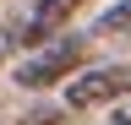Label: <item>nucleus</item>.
Masks as SVG:
<instances>
[{
    "label": "nucleus",
    "mask_w": 131,
    "mask_h": 125,
    "mask_svg": "<svg viewBox=\"0 0 131 125\" xmlns=\"http://www.w3.org/2000/svg\"><path fill=\"white\" fill-rule=\"evenodd\" d=\"M82 6H88V0H33L22 17H11L6 27H11L16 49H38V44H49V38L66 33V22H71Z\"/></svg>",
    "instance_id": "nucleus-3"
},
{
    "label": "nucleus",
    "mask_w": 131,
    "mask_h": 125,
    "mask_svg": "<svg viewBox=\"0 0 131 125\" xmlns=\"http://www.w3.org/2000/svg\"><path fill=\"white\" fill-rule=\"evenodd\" d=\"M131 98V60H115V65H98V71H82L66 82V109L88 114V109H109Z\"/></svg>",
    "instance_id": "nucleus-1"
},
{
    "label": "nucleus",
    "mask_w": 131,
    "mask_h": 125,
    "mask_svg": "<svg viewBox=\"0 0 131 125\" xmlns=\"http://www.w3.org/2000/svg\"><path fill=\"white\" fill-rule=\"evenodd\" d=\"M109 125H131V103H120V109H115V114H109Z\"/></svg>",
    "instance_id": "nucleus-6"
},
{
    "label": "nucleus",
    "mask_w": 131,
    "mask_h": 125,
    "mask_svg": "<svg viewBox=\"0 0 131 125\" xmlns=\"http://www.w3.org/2000/svg\"><path fill=\"white\" fill-rule=\"evenodd\" d=\"M11 49H16V38H11V27H0V60H6Z\"/></svg>",
    "instance_id": "nucleus-5"
},
{
    "label": "nucleus",
    "mask_w": 131,
    "mask_h": 125,
    "mask_svg": "<svg viewBox=\"0 0 131 125\" xmlns=\"http://www.w3.org/2000/svg\"><path fill=\"white\" fill-rule=\"evenodd\" d=\"M82 49H88V44L82 38H49V44H38V49H33L22 65H16V87H49V82H60V76H77V65H82Z\"/></svg>",
    "instance_id": "nucleus-2"
},
{
    "label": "nucleus",
    "mask_w": 131,
    "mask_h": 125,
    "mask_svg": "<svg viewBox=\"0 0 131 125\" xmlns=\"http://www.w3.org/2000/svg\"><path fill=\"white\" fill-rule=\"evenodd\" d=\"M93 33L104 38H131V0H109L104 11H98V27Z\"/></svg>",
    "instance_id": "nucleus-4"
}]
</instances>
